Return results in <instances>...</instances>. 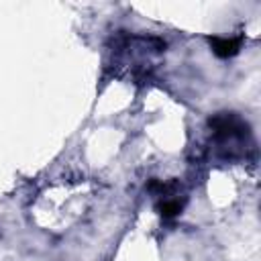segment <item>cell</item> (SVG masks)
<instances>
[{"mask_svg":"<svg viewBox=\"0 0 261 261\" xmlns=\"http://www.w3.org/2000/svg\"><path fill=\"white\" fill-rule=\"evenodd\" d=\"M210 47L214 51V55L228 59L232 55L239 53V39H222V37H210Z\"/></svg>","mask_w":261,"mask_h":261,"instance_id":"1","label":"cell"},{"mask_svg":"<svg viewBox=\"0 0 261 261\" xmlns=\"http://www.w3.org/2000/svg\"><path fill=\"white\" fill-rule=\"evenodd\" d=\"M181 212V202L179 200H165L159 204V214L163 218H173Z\"/></svg>","mask_w":261,"mask_h":261,"instance_id":"2","label":"cell"}]
</instances>
